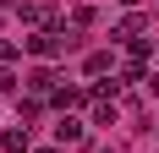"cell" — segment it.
<instances>
[{"label":"cell","instance_id":"6da1fadb","mask_svg":"<svg viewBox=\"0 0 159 153\" xmlns=\"http://www.w3.org/2000/svg\"><path fill=\"white\" fill-rule=\"evenodd\" d=\"M28 55L33 60H55V55H66V38L61 33H28Z\"/></svg>","mask_w":159,"mask_h":153},{"label":"cell","instance_id":"7a4b0ae2","mask_svg":"<svg viewBox=\"0 0 159 153\" xmlns=\"http://www.w3.org/2000/svg\"><path fill=\"white\" fill-rule=\"evenodd\" d=\"M143 28H148V16H143V11H126V16L110 28V38H115V44H137V33H143Z\"/></svg>","mask_w":159,"mask_h":153},{"label":"cell","instance_id":"3957f363","mask_svg":"<svg viewBox=\"0 0 159 153\" xmlns=\"http://www.w3.org/2000/svg\"><path fill=\"white\" fill-rule=\"evenodd\" d=\"M55 88H61V76L49 71V66H39V71L28 76V93H33V98H55Z\"/></svg>","mask_w":159,"mask_h":153},{"label":"cell","instance_id":"277c9868","mask_svg":"<svg viewBox=\"0 0 159 153\" xmlns=\"http://www.w3.org/2000/svg\"><path fill=\"white\" fill-rule=\"evenodd\" d=\"M121 120V98H115V93H99L93 98V126H115Z\"/></svg>","mask_w":159,"mask_h":153},{"label":"cell","instance_id":"5b68a950","mask_svg":"<svg viewBox=\"0 0 159 153\" xmlns=\"http://www.w3.org/2000/svg\"><path fill=\"white\" fill-rule=\"evenodd\" d=\"M0 148L6 153H33V131L28 126H6V131H0Z\"/></svg>","mask_w":159,"mask_h":153},{"label":"cell","instance_id":"8992f818","mask_svg":"<svg viewBox=\"0 0 159 153\" xmlns=\"http://www.w3.org/2000/svg\"><path fill=\"white\" fill-rule=\"evenodd\" d=\"M49 104L61 109V115H71V109H82V104H88V93H82V88H66V82H61V88H55V98H49Z\"/></svg>","mask_w":159,"mask_h":153},{"label":"cell","instance_id":"52a82bcc","mask_svg":"<svg viewBox=\"0 0 159 153\" xmlns=\"http://www.w3.org/2000/svg\"><path fill=\"white\" fill-rule=\"evenodd\" d=\"M110 71H115V55H110V49H93V55L82 60V76H110Z\"/></svg>","mask_w":159,"mask_h":153},{"label":"cell","instance_id":"ba28073f","mask_svg":"<svg viewBox=\"0 0 159 153\" xmlns=\"http://www.w3.org/2000/svg\"><path fill=\"white\" fill-rule=\"evenodd\" d=\"M55 137H61V142H82V137H88V126H82L77 115H61V126H55Z\"/></svg>","mask_w":159,"mask_h":153},{"label":"cell","instance_id":"9c48e42d","mask_svg":"<svg viewBox=\"0 0 159 153\" xmlns=\"http://www.w3.org/2000/svg\"><path fill=\"white\" fill-rule=\"evenodd\" d=\"M39 120V98H16V126H28Z\"/></svg>","mask_w":159,"mask_h":153},{"label":"cell","instance_id":"30bf717a","mask_svg":"<svg viewBox=\"0 0 159 153\" xmlns=\"http://www.w3.org/2000/svg\"><path fill=\"white\" fill-rule=\"evenodd\" d=\"M88 22H93V6H71V28L82 33V28H88Z\"/></svg>","mask_w":159,"mask_h":153},{"label":"cell","instance_id":"8fae6325","mask_svg":"<svg viewBox=\"0 0 159 153\" xmlns=\"http://www.w3.org/2000/svg\"><path fill=\"white\" fill-rule=\"evenodd\" d=\"M16 60V44H11V38H0V66H11Z\"/></svg>","mask_w":159,"mask_h":153},{"label":"cell","instance_id":"7c38bea8","mask_svg":"<svg viewBox=\"0 0 159 153\" xmlns=\"http://www.w3.org/2000/svg\"><path fill=\"white\" fill-rule=\"evenodd\" d=\"M16 88V76H11V66H0V93H11Z\"/></svg>","mask_w":159,"mask_h":153},{"label":"cell","instance_id":"4fadbf2b","mask_svg":"<svg viewBox=\"0 0 159 153\" xmlns=\"http://www.w3.org/2000/svg\"><path fill=\"white\" fill-rule=\"evenodd\" d=\"M143 88H148V93L159 98V71H148V82H143Z\"/></svg>","mask_w":159,"mask_h":153},{"label":"cell","instance_id":"5bb4252c","mask_svg":"<svg viewBox=\"0 0 159 153\" xmlns=\"http://www.w3.org/2000/svg\"><path fill=\"white\" fill-rule=\"evenodd\" d=\"M0 22H6V0H0Z\"/></svg>","mask_w":159,"mask_h":153},{"label":"cell","instance_id":"9a60e30c","mask_svg":"<svg viewBox=\"0 0 159 153\" xmlns=\"http://www.w3.org/2000/svg\"><path fill=\"white\" fill-rule=\"evenodd\" d=\"M121 6H126V11H132V6H137V0H121Z\"/></svg>","mask_w":159,"mask_h":153},{"label":"cell","instance_id":"2e32d148","mask_svg":"<svg viewBox=\"0 0 159 153\" xmlns=\"http://www.w3.org/2000/svg\"><path fill=\"white\" fill-rule=\"evenodd\" d=\"M33 153H55V148H33Z\"/></svg>","mask_w":159,"mask_h":153},{"label":"cell","instance_id":"e0dca14e","mask_svg":"<svg viewBox=\"0 0 159 153\" xmlns=\"http://www.w3.org/2000/svg\"><path fill=\"white\" fill-rule=\"evenodd\" d=\"M99 153H115V148H99Z\"/></svg>","mask_w":159,"mask_h":153}]
</instances>
